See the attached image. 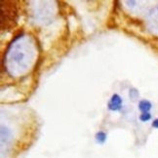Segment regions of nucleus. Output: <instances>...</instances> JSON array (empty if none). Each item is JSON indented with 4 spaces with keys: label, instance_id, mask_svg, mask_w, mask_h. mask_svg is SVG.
I'll use <instances>...</instances> for the list:
<instances>
[{
    "label": "nucleus",
    "instance_id": "f257e3e1",
    "mask_svg": "<svg viewBox=\"0 0 158 158\" xmlns=\"http://www.w3.org/2000/svg\"><path fill=\"white\" fill-rule=\"evenodd\" d=\"M17 18V10L15 6L10 1H2L1 2V27L6 28L11 26L13 21L16 22Z\"/></svg>",
    "mask_w": 158,
    "mask_h": 158
},
{
    "label": "nucleus",
    "instance_id": "20e7f679",
    "mask_svg": "<svg viewBox=\"0 0 158 158\" xmlns=\"http://www.w3.org/2000/svg\"><path fill=\"white\" fill-rule=\"evenodd\" d=\"M153 126H154V127H157V128H158V119L154 121V123H153Z\"/></svg>",
    "mask_w": 158,
    "mask_h": 158
},
{
    "label": "nucleus",
    "instance_id": "7ed1b4c3",
    "mask_svg": "<svg viewBox=\"0 0 158 158\" xmlns=\"http://www.w3.org/2000/svg\"><path fill=\"white\" fill-rule=\"evenodd\" d=\"M150 107H151V105H150V102L148 101L143 100L139 102V108H141L143 113H148V110L150 109Z\"/></svg>",
    "mask_w": 158,
    "mask_h": 158
},
{
    "label": "nucleus",
    "instance_id": "f03ea898",
    "mask_svg": "<svg viewBox=\"0 0 158 158\" xmlns=\"http://www.w3.org/2000/svg\"><path fill=\"white\" fill-rule=\"evenodd\" d=\"M121 99L119 98L118 95H114L112 97V99L110 101V102H109V108L112 109V110H117V109H119L121 107Z\"/></svg>",
    "mask_w": 158,
    "mask_h": 158
}]
</instances>
